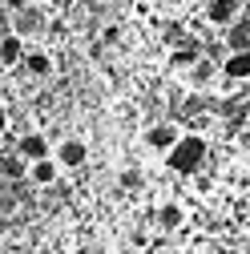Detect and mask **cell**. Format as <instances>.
<instances>
[{
  "mask_svg": "<svg viewBox=\"0 0 250 254\" xmlns=\"http://www.w3.org/2000/svg\"><path fill=\"white\" fill-rule=\"evenodd\" d=\"M202 162H206V137H198V133H186V137L170 149V157H166V166H170L174 174H194Z\"/></svg>",
  "mask_w": 250,
  "mask_h": 254,
  "instance_id": "cell-1",
  "label": "cell"
},
{
  "mask_svg": "<svg viewBox=\"0 0 250 254\" xmlns=\"http://www.w3.org/2000/svg\"><path fill=\"white\" fill-rule=\"evenodd\" d=\"M85 157H89V149H85V141H77V137H69L65 145L57 149V162L65 166V170H81V166H85Z\"/></svg>",
  "mask_w": 250,
  "mask_h": 254,
  "instance_id": "cell-2",
  "label": "cell"
},
{
  "mask_svg": "<svg viewBox=\"0 0 250 254\" xmlns=\"http://www.w3.org/2000/svg\"><path fill=\"white\" fill-rule=\"evenodd\" d=\"M16 149H20V157H28V162H41V157H49V141H45L41 133H24Z\"/></svg>",
  "mask_w": 250,
  "mask_h": 254,
  "instance_id": "cell-3",
  "label": "cell"
},
{
  "mask_svg": "<svg viewBox=\"0 0 250 254\" xmlns=\"http://www.w3.org/2000/svg\"><path fill=\"white\" fill-rule=\"evenodd\" d=\"M28 182H33V186H53L57 182V162H49V157L28 162Z\"/></svg>",
  "mask_w": 250,
  "mask_h": 254,
  "instance_id": "cell-4",
  "label": "cell"
},
{
  "mask_svg": "<svg viewBox=\"0 0 250 254\" xmlns=\"http://www.w3.org/2000/svg\"><path fill=\"white\" fill-rule=\"evenodd\" d=\"M238 4H242V0H210V8H206V20H210V24H226V20H234Z\"/></svg>",
  "mask_w": 250,
  "mask_h": 254,
  "instance_id": "cell-5",
  "label": "cell"
},
{
  "mask_svg": "<svg viewBox=\"0 0 250 254\" xmlns=\"http://www.w3.org/2000/svg\"><path fill=\"white\" fill-rule=\"evenodd\" d=\"M20 57H24L20 33H8V37H4V45H0V65H4V69H12L16 61H20Z\"/></svg>",
  "mask_w": 250,
  "mask_h": 254,
  "instance_id": "cell-6",
  "label": "cell"
},
{
  "mask_svg": "<svg viewBox=\"0 0 250 254\" xmlns=\"http://www.w3.org/2000/svg\"><path fill=\"white\" fill-rule=\"evenodd\" d=\"M182 222H186V210H182L178 202H166V206L158 210V226H162V230H178Z\"/></svg>",
  "mask_w": 250,
  "mask_h": 254,
  "instance_id": "cell-7",
  "label": "cell"
},
{
  "mask_svg": "<svg viewBox=\"0 0 250 254\" xmlns=\"http://www.w3.org/2000/svg\"><path fill=\"white\" fill-rule=\"evenodd\" d=\"M226 77H234V81H242V77H250V49H242V53H234V57H226Z\"/></svg>",
  "mask_w": 250,
  "mask_h": 254,
  "instance_id": "cell-8",
  "label": "cell"
},
{
  "mask_svg": "<svg viewBox=\"0 0 250 254\" xmlns=\"http://www.w3.org/2000/svg\"><path fill=\"white\" fill-rule=\"evenodd\" d=\"M226 49H250V16H242L234 28H230V33H226Z\"/></svg>",
  "mask_w": 250,
  "mask_h": 254,
  "instance_id": "cell-9",
  "label": "cell"
},
{
  "mask_svg": "<svg viewBox=\"0 0 250 254\" xmlns=\"http://www.w3.org/2000/svg\"><path fill=\"white\" fill-rule=\"evenodd\" d=\"M178 141H182V137L174 133V125H158V129L149 133V145H153V149H174Z\"/></svg>",
  "mask_w": 250,
  "mask_h": 254,
  "instance_id": "cell-10",
  "label": "cell"
},
{
  "mask_svg": "<svg viewBox=\"0 0 250 254\" xmlns=\"http://www.w3.org/2000/svg\"><path fill=\"white\" fill-rule=\"evenodd\" d=\"M24 65H28V73H33V77H49L53 61H49V53H28V57H24Z\"/></svg>",
  "mask_w": 250,
  "mask_h": 254,
  "instance_id": "cell-11",
  "label": "cell"
},
{
  "mask_svg": "<svg viewBox=\"0 0 250 254\" xmlns=\"http://www.w3.org/2000/svg\"><path fill=\"white\" fill-rule=\"evenodd\" d=\"M37 12L28 8V12H12V33H28V28H37Z\"/></svg>",
  "mask_w": 250,
  "mask_h": 254,
  "instance_id": "cell-12",
  "label": "cell"
},
{
  "mask_svg": "<svg viewBox=\"0 0 250 254\" xmlns=\"http://www.w3.org/2000/svg\"><path fill=\"white\" fill-rule=\"evenodd\" d=\"M158 4H182V0H158Z\"/></svg>",
  "mask_w": 250,
  "mask_h": 254,
  "instance_id": "cell-13",
  "label": "cell"
},
{
  "mask_svg": "<svg viewBox=\"0 0 250 254\" xmlns=\"http://www.w3.org/2000/svg\"><path fill=\"white\" fill-rule=\"evenodd\" d=\"M246 8H250V0H246Z\"/></svg>",
  "mask_w": 250,
  "mask_h": 254,
  "instance_id": "cell-14",
  "label": "cell"
}]
</instances>
